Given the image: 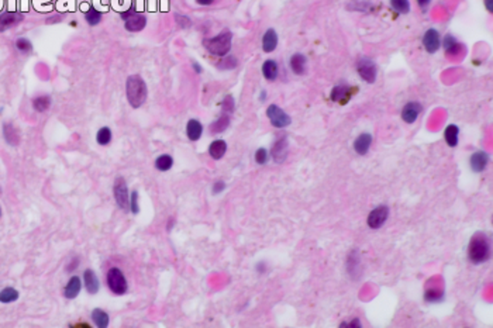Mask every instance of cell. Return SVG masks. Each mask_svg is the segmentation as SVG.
<instances>
[{"label": "cell", "mask_w": 493, "mask_h": 328, "mask_svg": "<svg viewBox=\"0 0 493 328\" xmlns=\"http://www.w3.org/2000/svg\"><path fill=\"white\" fill-rule=\"evenodd\" d=\"M125 93H127V100L130 103V106L138 109L147 100V94H148L147 83L141 76L131 75L127 78V82H125Z\"/></svg>", "instance_id": "cell-1"}, {"label": "cell", "mask_w": 493, "mask_h": 328, "mask_svg": "<svg viewBox=\"0 0 493 328\" xmlns=\"http://www.w3.org/2000/svg\"><path fill=\"white\" fill-rule=\"evenodd\" d=\"M491 255V241L486 234L476 233L468 245V258L472 263L479 265L489 259Z\"/></svg>", "instance_id": "cell-2"}, {"label": "cell", "mask_w": 493, "mask_h": 328, "mask_svg": "<svg viewBox=\"0 0 493 328\" xmlns=\"http://www.w3.org/2000/svg\"><path fill=\"white\" fill-rule=\"evenodd\" d=\"M231 40H233V34L231 31L224 30L222 31L219 35L212 37V38H204L203 40V46L204 48L217 57H225L230 49H231Z\"/></svg>", "instance_id": "cell-3"}, {"label": "cell", "mask_w": 493, "mask_h": 328, "mask_svg": "<svg viewBox=\"0 0 493 328\" xmlns=\"http://www.w3.org/2000/svg\"><path fill=\"white\" fill-rule=\"evenodd\" d=\"M106 281H107L109 289H110L114 294L122 296V294L127 293V290H128V284H127L125 278H124L123 272L120 271L119 268H112V269H109L107 276H106Z\"/></svg>", "instance_id": "cell-4"}, {"label": "cell", "mask_w": 493, "mask_h": 328, "mask_svg": "<svg viewBox=\"0 0 493 328\" xmlns=\"http://www.w3.org/2000/svg\"><path fill=\"white\" fill-rule=\"evenodd\" d=\"M122 19L124 22V27L127 31L130 33H138V31H143L146 28L147 25V19L144 14L141 13L134 12V10H128L127 13H123L122 14Z\"/></svg>", "instance_id": "cell-5"}, {"label": "cell", "mask_w": 493, "mask_h": 328, "mask_svg": "<svg viewBox=\"0 0 493 328\" xmlns=\"http://www.w3.org/2000/svg\"><path fill=\"white\" fill-rule=\"evenodd\" d=\"M357 70H358L359 76L367 83H373L376 80L378 68H376V64L370 58H359L358 62H357Z\"/></svg>", "instance_id": "cell-6"}, {"label": "cell", "mask_w": 493, "mask_h": 328, "mask_svg": "<svg viewBox=\"0 0 493 328\" xmlns=\"http://www.w3.org/2000/svg\"><path fill=\"white\" fill-rule=\"evenodd\" d=\"M267 116H268L271 124L276 128H285L292 123L291 116L288 113H285L279 106L276 104H271L267 109Z\"/></svg>", "instance_id": "cell-7"}, {"label": "cell", "mask_w": 493, "mask_h": 328, "mask_svg": "<svg viewBox=\"0 0 493 328\" xmlns=\"http://www.w3.org/2000/svg\"><path fill=\"white\" fill-rule=\"evenodd\" d=\"M114 199L116 203L120 209L127 210L130 207V196H128V189H127V183L123 178H117L114 182Z\"/></svg>", "instance_id": "cell-8"}, {"label": "cell", "mask_w": 493, "mask_h": 328, "mask_svg": "<svg viewBox=\"0 0 493 328\" xmlns=\"http://www.w3.org/2000/svg\"><path fill=\"white\" fill-rule=\"evenodd\" d=\"M388 217H389V207L388 206H378L376 209H373L370 213L367 223L372 230H378L386 223Z\"/></svg>", "instance_id": "cell-9"}, {"label": "cell", "mask_w": 493, "mask_h": 328, "mask_svg": "<svg viewBox=\"0 0 493 328\" xmlns=\"http://www.w3.org/2000/svg\"><path fill=\"white\" fill-rule=\"evenodd\" d=\"M423 46H424L428 54H436L437 52L440 47H441V40H440V34H438L437 30H434V28L427 30L423 35Z\"/></svg>", "instance_id": "cell-10"}, {"label": "cell", "mask_w": 493, "mask_h": 328, "mask_svg": "<svg viewBox=\"0 0 493 328\" xmlns=\"http://www.w3.org/2000/svg\"><path fill=\"white\" fill-rule=\"evenodd\" d=\"M23 20H24V16L19 12H6L0 14V33L20 24Z\"/></svg>", "instance_id": "cell-11"}, {"label": "cell", "mask_w": 493, "mask_h": 328, "mask_svg": "<svg viewBox=\"0 0 493 328\" xmlns=\"http://www.w3.org/2000/svg\"><path fill=\"white\" fill-rule=\"evenodd\" d=\"M421 110H423V107H421L420 103L409 102L402 109V118H403V121H406L407 124H413L416 120L419 118Z\"/></svg>", "instance_id": "cell-12"}, {"label": "cell", "mask_w": 493, "mask_h": 328, "mask_svg": "<svg viewBox=\"0 0 493 328\" xmlns=\"http://www.w3.org/2000/svg\"><path fill=\"white\" fill-rule=\"evenodd\" d=\"M271 155L272 158L275 159V162H283L286 157H288V138L286 137H280L275 141L273 147L271 149Z\"/></svg>", "instance_id": "cell-13"}, {"label": "cell", "mask_w": 493, "mask_h": 328, "mask_svg": "<svg viewBox=\"0 0 493 328\" xmlns=\"http://www.w3.org/2000/svg\"><path fill=\"white\" fill-rule=\"evenodd\" d=\"M370 144H372V136L368 133H364L357 137V140L354 141V149L358 155H367Z\"/></svg>", "instance_id": "cell-14"}, {"label": "cell", "mask_w": 493, "mask_h": 328, "mask_svg": "<svg viewBox=\"0 0 493 328\" xmlns=\"http://www.w3.org/2000/svg\"><path fill=\"white\" fill-rule=\"evenodd\" d=\"M488 161H489L488 154L483 152V151H478L469 159V165H471L473 172H482L486 168V165H488Z\"/></svg>", "instance_id": "cell-15"}, {"label": "cell", "mask_w": 493, "mask_h": 328, "mask_svg": "<svg viewBox=\"0 0 493 328\" xmlns=\"http://www.w3.org/2000/svg\"><path fill=\"white\" fill-rule=\"evenodd\" d=\"M276 46H278V34L273 28H269L262 37V49L269 54L276 49Z\"/></svg>", "instance_id": "cell-16"}, {"label": "cell", "mask_w": 493, "mask_h": 328, "mask_svg": "<svg viewBox=\"0 0 493 328\" xmlns=\"http://www.w3.org/2000/svg\"><path fill=\"white\" fill-rule=\"evenodd\" d=\"M83 281H85V287L90 294L98 293V290L100 287V283H99V279H98L95 272L92 269H86L83 273Z\"/></svg>", "instance_id": "cell-17"}, {"label": "cell", "mask_w": 493, "mask_h": 328, "mask_svg": "<svg viewBox=\"0 0 493 328\" xmlns=\"http://www.w3.org/2000/svg\"><path fill=\"white\" fill-rule=\"evenodd\" d=\"M443 47H444V51L447 55H458L461 51H462V44H460L455 37L451 34L445 35L444 41H443Z\"/></svg>", "instance_id": "cell-18"}, {"label": "cell", "mask_w": 493, "mask_h": 328, "mask_svg": "<svg viewBox=\"0 0 493 328\" xmlns=\"http://www.w3.org/2000/svg\"><path fill=\"white\" fill-rule=\"evenodd\" d=\"M80 289H82L80 279H79L78 276H72V278L69 279V282H68L67 286H65V289H64V296H65L67 299H69V300H71V299H75V297L80 293Z\"/></svg>", "instance_id": "cell-19"}, {"label": "cell", "mask_w": 493, "mask_h": 328, "mask_svg": "<svg viewBox=\"0 0 493 328\" xmlns=\"http://www.w3.org/2000/svg\"><path fill=\"white\" fill-rule=\"evenodd\" d=\"M3 136H4V140L6 142L11 145V147H16L19 142H20V136H19V131L14 128V125H11L10 123H6L3 125Z\"/></svg>", "instance_id": "cell-20"}, {"label": "cell", "mask_w": 493, "mask_h": 328, "mask_svg": "<svg viewBox=\"0 0 493 328\" xmlns=\"http://www.w3.org/2000/svg\"><path fill=\"white\" fill-rule=\"evenodd\" d=\"M203 133V125L200 121L197 120H189L188 121V125H186V136L191 141H197L200 137H202Z\"/></svg>", "instance_id": "cell-21"}, {"label": "cell", "mask_w": 493, "mask_h": 328, "mask_svg": "<svg viewBox=\"0 0 493 328\" xmlns=\"http://www.w3.org/2000/svg\"><path fill=\"white\" fill-rule=\"evenodd\" d=\"M289 65H291V69L293 73L303 75L304 70H306V57L303 54H295V55H292Z\"/></svg>", "instance_id": "cell-22"}, {"label": "cell", "mask_w": 493, "mask_h": 328, "mask_svg": "<svg viewBox=\"0 0 493 328\" xmlns=\"http://www.w3.org/2000/svg\"><path fill=\"white\" fill-rule=\"evenodd\" d=\"M227 151V144L223 140H216L209 147V154L213 159H222Z\"/></svg>", "instance_id": "cell-23"}, {"label": "cell", "mask_w": 493, "mask_h": 328, "mask_svg": "<svg viewBox=\"0 0 493 328\" xmlns=\"http://www.w3.org/2000/svg\"><path fill=\"white\" fill-rule=\"evenodd\" d=\"M458 136H460V128L455 124H449L445 131H444V138L445 142L448 144L449 147H457L458 145Z\"/></svg>", "instance_id": "cell-24"}, {"label": "cell", "mask_w": 493, "mask_h": 328, "mask_svg": "<svg viewBox=\"0 0 493 328\" xmlns=\"http://www.w3.org/2000/svg\"><path fill=\"white\" fill-rule=\"evenodd\" d=\"M262 75L265 76V79L268 80H275L278 78V64L272 59H268L264 62L262 65Z\"/></svg>", "instance_id": "cell-25"}, {"label": "cell", "mask_w": 493, "mask_h": 328, "mask_svg": "<svg viewBox=\"0 0 493 328\" xmlns=\"http://www.w3.org/2000/svg\"><path fill=\"white\" fill-rule=\"evenodd\" d=\"M49 106H51V97L47 96V94H41V96L35 97L33 100V109L35 112H38V113L47 112L49 109Z\"/></svg>", "instance_id": "cell-26"}, {"label": "cell", "mask_w": 493, "mask_h": 328, "mask_svg": "<svg viewBox=\"0 0 493 328\" xmlns=\"http://www.w3.org/2000/svg\"><path fill=\"white\" fill-rule=\"evenodd\" d=\"M92 320L98 327H107L109 326V314L101 308H95L92 311Z\"/></svg>", "instance_id": "cell-27"}, {"label": "cell", "mask_w": 493, "mask_h": 328, "mask_svg": "<svg viewBox=\"0 0 493 328\" xmlns=\"http://www.w3.org/2000/svg\"><path fill=\"white\" fill-rule=\"evenodd\" d=\"M19 299V292L14 287H6L0 292V303L9 305Z\"/></svg>", "instance_id": "cell-28"}, {"label": "cell", "mask_w": 493, "mask_h": 328, "mask_svg": "<svg viewBox=\"0 0 493 328\" xmlns=\"http://www.w3.org/2000/svg\"><path fill=\"white\" fill-rule=\"evenodd\" d=\"M444 299V292L438 287H431V289H427L426 293H424V300L427 303H438Z\"/></svg>", "instance_id": "cell-29"}, {"label": "cell", "mask_w": 493, "mask_h": 328, "mask_svg": "<svg viewBox=\"0 0 493 328\" xmlns=\"http://www.w3.org/2000/svg\"><path fill=\"white\" fill-rule=\"evenodd\" d=\"M228 124H230V117H228V114H223L219 120H216L213 124L210 125V131L214 133V134L223 133L225 128L228 127Z\"/></svg>", "instance_id": "cell-30"}, {"label": "cell", "mask_w": 493, "mask_h": 328, "mask_svg": "<svg viewBox=\"0 0 493 328\" xmlns=\"http://www.w3.org/2000/svg\"><path fill=\"white\" fill-rule=\"evenodd\" d=\"M172 165H173V159H172L171 155H167V154L159 155L157 158V161H155V168H157L158 170H161V172H167V170H169L172 168Z\"/></svg>", "instance_id": "cell-31"}, {"label": "cell", "mask_w": 493, "mask_h": 328, "mask_svg": "<svg viewBox=\"0 0 493 328\" xmlns=\"http://www.w3.org/2000/svg\"><path fill=\"white\" fill-rule=\"evenodd\" d=\"M348 94H349V88L336 86L331 92V100L333 102H344V100H347Z\"/></svg>", "instance_id": "cell-32"}, {"label": "cell", "mask_w": 493, "mask_h": 328, "mask_svg": "<svg viewBox=\"0 0 493 328\" xmlns=\"http://www.w3.org/2000/svg\"><path fill=\"white\" fill-rule=\"evenodd\" d=\"M96 141H98L100 145H109L110 141H112V130H110L109 127H101L100 130L98 131Z\"/></svg>", "instance_id": "cell-33"}, {"label": "cell", "mask_w": 493, "mask_h": 328, "mask_svg": "<svg viewBox=\"0 0 493 328\" xmlns=\"http://www.w3.org/2000/svg\"><path fill=\"white\" fill-rule=\"evenodd\" d=\"M391 7L394 12L400 13V14H407L410 12L409 0H391Z\"/></svg>", "instance_id": "cell-34"}, {"label": "cell", "mask_w": 493, "mask_h": 328, "mask_svg": "<svg viewBox=\"0 0 493 328\" xmlns=\"http://www.w3.org/2000/svg\"><path fill=\"white\" fill-rule=\"evenodd\" d=\"M85 20L89 25H98L101 22V13L93 7H89V10L85 13Z\"/></svg>", "instance_id": "cell-35"}, {"label": "cell", "mask_w": 493, "mask_h": 328, "mask_svg": "<svg viewBox=\"0 0 493 328\" xmlns=\"http://www.w3.org/2000/svg\"><path fill=\"white\" fill-rule=\"evenodd\" d=\"M16 48L22 52V54H30L31 51H33V44H31V41L30 40H27V38H19L17 41H16Z\"/></svg>", "instance_id": "cell-36"}, {"label": "cell", "mask_w": 493, "mask_h": 328, "mask_svg": "<svg viewBox=\"0 0 493 328\" xmlns=\"http://www.w3.org/2000/svg\"><path fill=\"white\" fill-rule=\"evenodd\" d=\"M268 159H269V154L265 148H259V149H257V152H255V162H257L258 165H265V164L268 162Z\"/></svg>", "instance_id": "cell-37"}, {"label": "cell", "mask_w": 493, "mask_h": 328, "mask_svg": "<svg viewBox=\"0 0 493 328\" xmlns=\"http://www.w3.org/2000/svg\"><path fill=\"white\" fill-rule=\"evenodd\" d=\"M130 209L133 214H138L140 213V206H138V192L133 190L131 192V200H130Z\"/></svg>", "instance_id": "cell-38"}, {"label": "cell", "mask_w": 493, "mask_h": 328, "mask_svg": "<svg viewBox=\"0 0 493 328\" xmlns=\"http://www.w3.org/2000/svg\"><path fill=\"white\" fill-rule=\"evenodd\" d=\"M236 65H237V59L234 57H225L224 59L219 64V67L223 69H233L236 68Z\"/></svg>", "instance_id": "cell-39"}, {"label": "cell", "mask_w": 493, "mask_h": 328, "mask_svg": "<svg viewBox=\"0 0 493 328\" xmlns=\"http://www.w3.org/2000/svg\"><path fill=\"white\" fill-rule=\"evenodd\" d=\"M223 110L224 113H231L234 110V99L231 96H227L223 102Z\"/></svg>", "instance_id": "cell-40"}, {"label": "cell", "mask_w": 493, "mask_h": 328, "mask_svg": "<svg viewBox=\"0 0 493 328\" xmlns=\"http://www.w3.org/2000/svg\"><path fill=\"white\" fill-rule=\"evenodd\" d=\"M225 189V183L223 181H217L213 185V193L214 194H219L220 192H223Z\"/></svg>", "instance_id": "cell-41"}, {"label": "cell", "mask_w": 493, "mask_h": 328, "mask_svg": "<svg viewBox=\"0 0 493 328\" xmlns=\"http://www.w3.org/2000/svg\"><path fill=\"white\" fill-rule=\"evenodd\" d=\"M362 327V324H361V321H359L358 318H355V320H352V321H349V323H343L341 324V327Z\"/></svg>", "instance_id": "cell-42"}, {"label": "cell", "mask_w": 493, "mask_h": 328, "mask_svg": "<svg viewBox=\"0 0 493 328\" xmlns=\"http://www.w3.org/2000/svg\"><path fill=\"white\" fill-rule=\"evenodd\" d=\"M176 20H182L183 23H179L180 27H191V20L188 17H182V16H176Z\"/></svg>", "instance_id": "cell-43"}, {"label": "cell", "mask_w": 493, "mask_h": 328, "mask_svg": "<svg viewBox=\"0 0 493 328\" xmlns=\"http://www.w3.org/2000/svg\"><path fill=\"white\" fill-rule=\"evenodd\" d=\"M430 1L431 0H417V4L420 6L421 10H426L427 7H428V4H430Z\"/></svg>", "instance_id": "cell-44"}, {"label": "cell", "mask_w": 493, "mask_h": 328, "mask_svg": "<svg viewBox=\"0 0 493 328\" xmlns=\"http://www.w3.org/2000/svg\"><path fill=\"white\" fill-rule=\"evenodd\" d=\"M485 6H486L488 12L493 13V0H485Z\"/></svg>", "instance_id": "cell-45"}, {"label": "cell", "mask_w": 493, "mask_h": 328, "mask_svg": "<svg viewBox=\"0 0 493 328\" xmlns=\"http://www.w3.org/2000/svg\"><path fill=\"white\" fill-rule=\"evenodd\" d=\"M196 1L200 6H209V4H213L214 3V0H196Z\"/></svg>", "instance_id": "cell-46"}, {"label": "cell", "mask_w": 493, "mask_h": 328, "mask_svg": "<svg viewBox=\"0 0 493 328\" xmlns=\"http://www.w3.org/2000/svg\"><path fill=\"white\" fill-rule=\"evenodd\" d=\"M78 263H79V260L76 259V258H75V260H72V263H71V265L68 266V272H72V268H74V266L76 268V266H78Z\"/></svg>", "instance_id": "cell-47"}, {"label": "cell", "mask_w": 493, "mask_h": 328, "mask_svg": "<svg viewBox=\"0 0 493 328\" xmlns=\"http://www.w3.org/2000/svg\"><path fill=\"white\" fill-rule=\"evenodd\" d=\"M193 68H195V70H196L197 73H200V72H202V68H200V65H197L196 62L193 64Z\"/></svg>", "instance_id": "cell-48"}, {"label": "cell", "mask_w": 493, "mask_h": 328, "mask_svg": "<svg viewBox=\"0 0 493 328\" xmlns=\"http://www.w3.org/2000/svg\"><path fill=\"white\" fill-rule=\"evenodd\" d=\"M0 217H1V209H0Z\"/></svg>", "instance_id": "cell-49"}]
</instances>
